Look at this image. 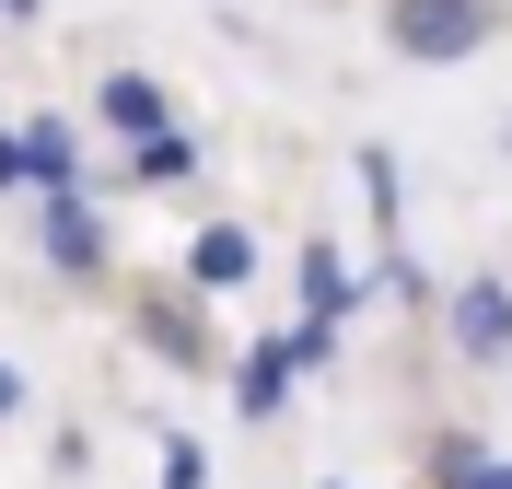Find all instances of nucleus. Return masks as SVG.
<instances>
[{
	"label": "nucleus",
	"instance_id": "8",
	"mask_svg": "<svg viewBox=\"0 0 512 489\" xmlns=\"http://www.w3.org/2000/svg\"><path fill=\"white\" fill-rule=\"evenodd\" d=\"M303 303H315L303 326H338V315H350V268L326 257V245H303Z\"/></svg>",
	"mask_w": 512,
	"mask_h": 489
},
{
	"label": "nucleus",
	"instance_id": "9",
	"mask_svg": "<svg viewBox=\"0 0 512 489\" xmlns=\"http://www.w3.org/2000/svg\"><path fill=\"white\" fill-rule=\"evenodd\" d=\"M443 489H512V455H466V443H454V455H443Z\"/></svg>",
	"mask_w": 512,
	"mask_h": 489
},
{
	"label": "nucleus",
	"instance_id": "2",
	"mask_svg": "<svg viewBox=\"0 0 512 489\" xmlns=\"http://www.w3.org/2000/svg\"><path fill=\"white\" fill-rule=\"evenodd\" d=\"M35 245H47V268H59V280H105V222H94V198H82V187H47Z\"/></svg>",
	"mask_w": 512,
	"mask_h": 489
},
{
	"label": "nucleus",
	"instance_id": "15",
	"mask_svg": "<svg viewBox=\"0 0 512 489\" xmlns=\"http://www.w3.org/2000/svg\"><path fill=\"white\" fill-rule=\"evenodd\" d=\"M0 12H12V24H24V12H35V0H0Z\"/></svg>",
	"mask_w": 512,
	"mask_h": 489
},
{
	"label": "nucleus",
	"instance_id": "13",
	"mask_svg": "<svg viewBox=\"0 0 512 489\" xmlns=\"http://www.w3.org/2000/svg\"><path fill=\"white\" fill-rule=\"evenodd\" d=\"M12 408H24V373H12V361H0V420H12Z\"/></svg>",
	"mask_w": 512,
	"mask_h": 489
},
{
	"label": "nucleus",
	"instance_id": "6",
	"mask_svg": "<svg viewBox=\"0 0 512 489\" xmlns=\"http://www.w3.org/2000/svg\"><path fill=\"white\" fill-rule=\"evenodd\" d=\"M245 268H256V245H245V233H233V222H210V233H187V280H198V292H233V280H245Z\"/></svg>",
	"mask_w": 512,
	"mask_h": 489
},
{
	"label": "nucleus",
	"instance_id": "11",
	"mask_svg": "<svg viewBox=\"0 0 512 489\" xmlns=\"http://www.w3.org/2000/svg\"><path fill=\"white\" fill-rule=\"evenodd\" d=\"M152 350H175V361H198V326L175 315V303H152Z\"/></svg>",
	"mask_w": 512,
	"mask_h": 489
},
{
	"label": "nucleus",
	"instance_id": "10",
	"mask_svg": "<svg viewBox=\"0 0 512 489\" xmlns=\"http://www.w3.org/2000/svg\"><path fill=\"white\" fill-rule=\"evenodd\" d=\"M140 175H152V187H175V175H198V140H175V129H163V140H140Z\"/></svg>",
	"mask_w": 512,
	"mask_h": 489
},
{
	"label": "nucleus",
	"instance_id": "12",
	"mask_svg": "<svg viewBox=\"0 0 512 489\" xmlns=\"http://www.w3.org/2000/svg\"><path fill=\"white\" fill-rule=\"evenodd\" d=\"M163 489H210V455L198 443H163Z\"/></svg>",
	"mask_w": 512,
	"mask_h": 489
},
{
	"label": "nucleus",
	"instance_id": "1",
	"mask_svg": "<svg viewBox=\"0 0 512 489\" xmlns=\"http://www.w3.org/2000/svg\"><path fill=\"white\" fill-rule=\"evenodd\" d=\"M489 35H501V0H384V47L396 59H478Z\"/></svg>",
	"mask_w": 512,
	"mask_h": 489
},
{
	"label": "nucleus",
	"instance_id": "5",
	"mask_svg": "<svg viewBox=\"0 0 512 489\" xmlns=\"http://www.w3.org/2000/svg\"><path fill=\"white\" fill-rule=\"evenodd\" d=\"M70 163H82V140H70L59 117H35V129L12 140V175H24V187H70Z\"/></svg>",
	"mask_w": 512,
	"mask_h": 489
},
{
	"label": "nucleus",
	"instance_id": "3",
	"mask_svg": "<svg viewBox=\"0 0 512 489\" xmlns=\"http://www.w3.org/2000/svg\"><path fill=\"white\" fill-rule=\"evenodd\" d=\"M443 326H454V350L478 361V373H489V361H512V292H501V280H466V292L443 303Z\"/></svg>",
	"mask_w": 512,
	"mask_h": 489
},
{
	"label": "nucleus",
	"instance_id": "7",
	"mask_svg": "<svg viewBox=\"0 0 512 489\" xmlns=\"http://www.w3.org/2000/svg\"><path fill=\"white\" fill-rule=\"evenodd\" d=\"M280 396H291V350L256 338V350H245V420H280Z\"/></svg>",
	"mask_w": 512,
	"mask_h": 489
},
{
	"label": "nucleus",
	"instance_id": "14",
	"mask_svg": "<svg viewBox=\"0 0 512 489\" xmlns=\"http://www.w3.org/2000/svg\"><path fill=\"white\" fill-rule=\"evenodd\" d=\"M0 187H24V175H12V140H0Z\"/></svg>",
	"mask_w": 512,
	"mask_h": 489
},
{
	"label": "nucleus",
	"instance_id": "4",
	"mask_svg": "<svg viewBox=\"0 0 512 489\" xmlns=\"http://www.w3.org/2000/svg\"><path fill=\"white\" fill-rule=\"evenodd\" d=\"M94 117H105V140H163V82H140V70H105Z\"/></svg>",
	"mask_w": 512,
	"mask_h": 489
}]
</instances>
